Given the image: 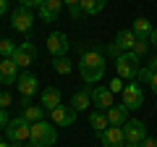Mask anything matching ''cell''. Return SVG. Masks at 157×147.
<instances>
[{
    "label": "cell",
    "instance_id": "cell-28",
    "mask_svg": "<svg viewBox=\"0 0 157 147\" xmlns=\"http://www.w3.org/2000/svg\"><path fill=\"white\" fill-rule=\"evenodd\" d=\"M63 6H68V11H71L73 18L84 16V13H81V0H63Z\"/></svg>",
    "mask_w": 157,
    "mask_h": 147
},
{
    "label": "cell",
    "instance_id": "cell-13",
    "mask_svg": "<svg viewBox=\"0 0 157 147\" xmlns=\"http://www.w3.org/2000/svg\"><path fill=\"white\" fill-rule=\"evenodd\" d=\"M100 142L105 147H126V137H123V126H107L100 134Z\"/></svg>",
    "mask_w": 157,
    "mask_h": 147
},
{
    "label": "cell",
    "instance_id": "cell-10",
    "mask_svg": "<svg viewBox=\"0 0 157 147\" xmlns=\"http://www.w3.org/2000/svg\"><path fill=\"white\" fill-rule=\"evenodd\" d=\"M92 105H94L97 110H102V113H107V110L115 105L110 87H94V89H92Z\"/></svg>",
    "mask_w": 157,
    "mask_h": 147
},
{
    "label": "cell",
    "instance_id": "cell-6",
    "mask_svg": "<svg viewBox=\"0 0 157 147\" xmlns=\"http://www.w3.org/2000/svg\"><path fill=\"white\" fill-rule=\"evenodd\" d=\"M123 137H126V145H141L147 139V126L144 121L139 118H128L123 124Z\"/></svg>",
    "mask_w": 157,
    "mask_h": 147
},
{
    "label": "cell",
    "instance_id": "cell-26",
    "mask_svg": "<svg viewBox=\"0 0 157 147\" xmlns=\"http://www.w3.org/2000/svg\"><path fill=\"white\" fill-rule=\"evenodd\" d=\"M16 42L13 40H0V58H13V53H16Z\"/></svg>",
    "mask_w": 157,
    "mask_h": 147
},
{
    "label": "cell",
    "instance_id": "cell-30",
    "mask_svg": "<svg viewBox=\"0 0 157 147\" xmlns=\"http://www.w3.org/2000/svg\"><path fill=\"white\" fill-rule=\"evenodd\" d=\"M123 79H121V76H118V79H113L110 81V92H113V95H115V92H123Z\"/></svg>",
    "mask_w": 157,
    "mask_h": 147
},
{
    "label": "cell",
    "instance_id": "cell-3",
    "mask_svg": "<svg viewBox=\"0 0 157 147\" xmlns=\"http://www.w3.org/2000/svg\"><path fill=\"white\" fill-rule=\"evenodd\" d=\"M29 134H32V124H29L24 116L11 118V124L6 126V139L11 142V145H26V142H29Z\"/></svg>",
    "mask_w": 157,
    "mask_h": 147
},
{
    "label": "cell",
    "instance_id": "cell-20",
    "mask_svg": "<svg viewBox=\"0 0 157 147\" xmlns=\"http://www.w3.org/2000/svg\"><path fill=\"white\" fill-rule=\"evenodd\" d=\"M131 32H134L139 40H149V34H152V21H149V18H136V21L131 24Z\"/></svg>",
    "mask_w": 157,
    "mask_h": 147
},
{
    "label": "cell",
    "instance_id": "cell-17",
    "mask_svg": "<svg viewBox=\"0 0 157 147\" xmlns=\"http://www.w3.org/2000/svg\"><path fill=\"white\" fill-rule=\"evenodd\" d=\"M60 11H63V0H45L42 8H39V16H42V21L50 24L60 16Z\"/></svg>",
    "mask_w": 157,
    "mask_h": 147
},
{
    "label": "cell",
    "instance_id": "cell-35",
    "mask_svg": "<svg viewBox=\"0 0 157 147\" xmlns=\"http://www.w3.org/2000/svg\"><path fill=\"white\" fill-rule=\"evenodd\" d=\"M8 13V0H0V16H6Z\"/></svg>",
    "mask_w": 157,
    "mask_h": 147
},
{
    "label": "cell",
    "instance_id": "cell-32",
    "mask_svg": "<svg viewBox=\"0 0 157 147\" xmlns=\"http://www.w3.org/2000/svg\"><path fill=\"white\" fill-rule=\"evenodd\" d=\"M8 124H11V118H8V116H6V110L0 108V129H6Z\"/></svg>",
    "mask_w": 157,
    "mask_h": 147
},
{
    "label": "cell",
    "instance_id": "cell-36",
    "mask_svg": "<svg viewBox=\"0 0 157 147\" xmlns=\"http://www.w3.org/2000/svg\"><path fill=\"white\" fill-rule=\"evenodd\" d=\"M149 45L157 47V29H152V34H149Z\"/></svg>",
    "mask_w": 157,
    "mask_h": 147
},
{
    "label": "cell",
    "instance_id": "cell-5",
    "mask_svg": "<svg viewBox=\"0 0 157 147\" xmlns=\"http://www.w3.org/2000/svg\"><path fill=\"white\" fill-rule=\"evenodd\" d=\"M139 58L134 55V53H123V55H118L115 58V71H118V76L121 79H126V81H134L136 76H139Z\"/></svg>",
    "mask_w": 157,
    "mask_h": 147
},
{
    "label": "cell",
    "instance_id": "cell-16",
    "mask_svg": "<svg viewBox=\"0 0 157 147\" xmlns=\"http://www.w3.org/2000/svg\"><path fill=\"white\" fill-rule=\"evenodd\" d=\"M39 100H42V108L45 110H55L58 105H63V95H60V89L58 87H45L42 89V95H39Z\"/></svg>",
    "mask_w": 157,
    "mask_h": 147
},
{
    "label": "cell",
    "instance_id": "cell-33",
    "mask_svg": "<svg viewBox=\"0 0 157 147\" xmlns=\"http://www.w3.org/2000/svg\"><path fill=\"white\" fill-rule=\"evenodd\" d=\"M141 147H157V139L155 137H147V139L141 142Z\"/></svg>",
    "mask_w": 157,
    "mask_h": 147
},
{
    "label": "cell",
    "instance_id": "cell-24",
    "mask_svg": "<svg viewBox=\"0 0 157 147\" xmlns=\"http://www.w3.org/2000/svg\"><path fill=\"white\" fill-rule=\"evenodd\" d=\"M152 74H157V55H152V61L147 63V66H141V68H139V76H136V79H139L141 84H149Z\"/></svg>",
    "mask_w": 157,
    "mask_h": 147
},
{
    "label": "cell",
    "instance_id": "cell-22",
    "mask_svg": "<svg viewBox=\"0 0 157 147\" xmlns=\"http://www.w3.org/2000/svg\"><path fill=\"white\" fill-rule=\"evenodd\" d=\"M24 118L29 124H39V121H45V108L42 105H24Z\"/></svg>",
    "mask_w": 157,
    "mask_h": 147
},
{
    "label": "cell",
    "instance_id": "cell-7",
    "mask_svg": "<svg viewBox=\"0 0 157 147\" xmlns=\"http://www.w3.org/2000/svg\"><path fill=\"white\" fill-rule=\"evenodd\" d=\"M18 95H21V100H24V105H32V97L37 95V89H39V81H37V76L34 74H21L18 76Z\"/></svg>",
    "mask_w": 157,
    "mask_h": 147
},
{
    "label": "cell",
    "instance_id": "cell-37",
    "mask_svg": "<svg viewBox=\"0 0 157 147\" xmlns=\"http://www.w3.org/2000/svg\"><path fill=\"white\" fill-rule=\"evenodd\" d=\"M0 147H8V145H6V142H3V139H0Z\"/></svg>",
    "mask_w": 157,
    "mask_h": 147
},
{
    "label": "cell",
    "instance_id": "cell-1",
    "mask_svg": "<svg viewBox=\"0 0 157 147\" xmlns=\"http://www.w3.org/2000/svg\"><path fill=\"white\" fill-rule=\"evenodd\" d=\"M78 71L86 84H97L105 76V55L100 50H84L81 61H78Z\"/></svg>",
    "mask_w": 157,
    "mask_h": 147
},
{
    "label": "cell",
    "instance_id": "cell-27",
    "mask_svg": "<svg viewBox=\"0 0 157 147\" xmlns=\"http://www.w3.org/2000/svg\"><path fill=\"white\" fill-rule=\"evenodd\" d=\"M149 47H152V45H149V40H136V45H134V50H131V53H134V55L141 61V58L149 53Z\"/></svg>",
    "mask_w": 157,
    "mask_h": 147
},
{
    "label": "cell",
    "instance_id": "cell-18",
    "mask_svg": "<svg viewBox=\"0 0 157 147\" xmlns=\"http://www.w3.org/2000/svg\"><path fill=\"white\" fill-rule=\"evenodd\" d=\"M128 113H131V110L126 105H113L105 116H107V124H110V126H123L126 121H128Z\"/></svg>",
    "mask_w": 157,
    "mask_h": 147
},
{
    "label": "cell",
    "instance_id": "cell-12",
    "mask_svg": "<svg viewBox=\"0 0 157 147\" xmlns=\"http://www.w3.org/2000/svg\"><path fill=\"white\" fill-rule=\"evenodd\" d=\"M34 58H37V47H34L32 42H21V45L16 47V53H13V61H16L18 68H29Z\"/></svg>",
    "mask_w": 157,
    "mask_h": 147
},
{
    "label": "cell",
    "instance_id": "cell-15",
    "mask_svg": "<svg viewBox=\"0 0 157 147\" xmlns=\"http://www.w3.org/2000/svg\"><path fill=\"white\" fill-rule=\"evenodd\" d=\"M0 81H3V84L18 81V66H16L13 58H0Z\"/></svg>",
    "mask_w": 157,
    "mask_h": 147
},
{
    "label": "cell",
    "instance_id": "cell-39",
    "mask_svg": "<svg viewBox=\"0 0 157 147\" xmlns=\"http://www.w3.org/2000/svg\"><path fill=\"white\" fill-rule=\"evenodd\" d=\"M0 84H3V81H0Z\"/></svg>",
    "mask_w": 157,
    "mask_h": 147
},
{
    "label": "cell",
    "instance_id": "cell-38",
    "mask_svg": "<svg viewBox=\"0 0 157 147\" xmlns=\"http://www.w3.org/2000/svg\"><path fill=\"white\" fill-rule=\"evenodd\" d=\"M126 147H141V145H126Z\"/></svg>",
    "mask_w": 157,
    "mask_h": 147
},
{
    "label": "cell",
    "instance_id": "cell-34",
    "mask_svg": "<svg viewBox=\"0 0 157 147\" xmlns=\"http://www.w3.org/2000/svg\"><path fill=\"white\" fill-rule=\"evenodd\" d=\"M149 87H152V92L157 95V74H152V79H149Z\"/></svg>",
    "mask_w": 157,
    "mask_h": 147
},
{
    "label": "cell",
    "instance_id": "cell-25",
    "mask_svg": "<svg viewBox=\"0 0 157 147\" xmlns=\"http://www.w3.org/2000/svg\"><path fill=\"white\" fill-rule=\"evenodd\" d=\"M52 68H55V74H60V76H66V74H71V61H68V55H60L52 61Z\"/></svg>",
    "mask_w": 157,
    "mask_h": 147
},
{
    "label": "cell",
    "instance_id": "cell-11",
    "mask_svg": "<svg viewBox=\"0 0 157 147\" xmlns=\"http://www.w3.org/2000/svg\"><path fill=\"white\" fill-rule=\"evenodd\" d=\"M47 53L52 58H60V55H68V37L63 32H52L47 37Z\"/></svg>",
    "mask_w": 157,
    "mask_h": 147
},
{
    "label": "cell",
    "instance_id": "cell-9",
    "mask_svg": "<svg viewBox=\"0 0 157 147\" xmlns=\"http://www.w3.org/2000/svg\"><path fill=\"white\" fill-rule=\"evenodd\" d=\"M11 24H13V29H16V32L29 34V32H32V24H34V16H32V11H29V8L18 6L16 11H13V16H11Z\"/></svg>",
    "mask_w": 157,
    "mask_h": 147
},
{
    "label": "cell",
    "instance_id": "cell-2",
    "mask_svg": "<svg viewBox=\"0 0 157 147\" xmlns=\"http://www.w3.org/2000/svg\"><path fill=\"white\" fill-rule=\"evenodd\" d=\"M58 142V131L52 124L47 121H39L32 124V134H29V147H52Z\"/></svg>",
    "mask_w": 157,
    "mask_h": 147
},
{
    "label": "cell",
    "instance_id": "cell-23",
    "mask_svg": "<svg viewBox=\"0 0 157 147\" xmlns=\"http://www.w3.org/2000/svg\"><path fill=\"white\" fill-rule=\"evenodd\" d=\"M89 126L97 131V134H102L110 124H107V116L102 113V110H92V113H89Z\"/></svg>",
    "mask_w": 157,
    "mask_h": 147
},
{
    "label": "cell",
    "instance_id": "cell-31",
    "mask_svg": "<svg viewBox=\"0 0 157 147\" xmlns=\"http://www.w3.org/2000/svg\"><path fill=\"white\" fill-rule=\"evenodd\" d=\"M18 3H21L24 8H29V11H32V8H42V3H45V0H18Z\"/></svg>",
    "mask_w": 157,
    "mask_h": 147
},
{
    "label": "cell",
    "instance_id": "cell-19",
    "mask_svg": "<svg viewBox=\"0 0 157 147\" xmlns=\"http://www.w3.org/2000/svg\"><path fill=\"white\" fill-rule=\"evenodd\" d=\"M89 102H92V89H89V87H86V89L73 92V97H71V108L76 110V113H81V110H89Z\"/></svg>",
    "mask_w": 157,
    "mask_h": 147
},
{
    "label": "cell",
    "instance_id": "cell-4",
    "mask_svg": "<svg viewBox=\"0 0 157 147\" xmlns=\"http://www.w3.org/2000/svg\"><path fill=\"white\" fill-rule=\"evenodd\" d=\"M136 40H139V37H136L131 29H121V32L115 34V40L107 45V55L118 58V55H123V53H131V50H134V45H136Z\"/></svg>",
    "mask_w": 157,
    "mask_h": 147
},
{
    "label": "cell",
    "instance_id": "cell-21",
    "mask_svg": "<svg viewBox=\"0 0 157 147\" xmlns=\"http://www.w3.org/2000/svg\"><path fill=\"white\" fill-rule=\"evenodd\" d=\"M107 6V0H81V13L84 16H97Z\"/></svg>",
    "mask_w": 157,
    "mask_h": 147
},
{
    "label": "cell",
    "instance_id": "cell-29",
    "mask_svg": "<svg viewBox=\"0 0 157 147\" xmlns=\"http://www.w3.org/2000/svg\"><path fill=\"white\" fill-rule=\"evenodd\" d=\"M8 105H11V92L0 89V108H3V110H8Z\"/></svg>",
    "mask_w": 157,
    "mask_h": 147
},
{
    "label": "cell",
    "instance_id": "cell-8",
    "mask_svg": "<svg viewBox=\"0 0 157 147\" xmlns=\"http://www.w3.org/2000/svg\"><path fill=\"white\" fill-rule=\"evenodd\" d=\"M121 95H123V105L128 108V110H136V108L144 105V89H141L139 84H126Z\"/></svg>",
    "mask_w": 157,
    "mask_h": 147
},
{
    "label": "cell",
    "instance_id": "cell-14",
    "mask_svg": "<svg viewBox=\"0 0 157 147\" xmlns=\"http://www.w3.org/2000/svg\"><path fill=\"white\" fill-rule=\"evenodd\" d=\"M50 118L55 126H73L76 124V110L71 105H58L55 110H50Z\"/></svg>",
    "mask_w": 157,
    "mask_h": 147
}]
</instances>
